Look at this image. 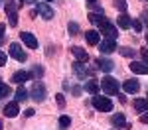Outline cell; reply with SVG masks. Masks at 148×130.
<instances>
[{
	"instance_id": "32",
	"label": "cell",
	"mask_w": 148,
	"mask_h": 130,
	"mask_svg": "<svg viewBox=\"0 0 148 130\" xmlns=\"http://www.w3.org/2000/svg\"><path fill=\"white\" fill-rule=\"evenodd\" d=\"M140 122H142V124H148V110L140 114Z\"/></svg>"
},
{
	"instance_id": "28",
	"label": "cell",
	"mask_w": 148,
	"mask_h": 130,
	"mask_svg": "<svg viewBox=\"0 0 148 130\" xmlns=\"http://www.w3.org/2000/svg\"><path fill=\"white\" fill-rule=\"evenodd\" d=\"M69 124H71V118H69V116H65V114L59 116V126H61V128H67Z\"/></svg>"
},
{
	"instance_id": "8",
	"label": "cell",
	"mask_w": 148,
	"mask_h": 130,
	"mask_svg": "<svg viewBox=\"0 0 148 130\" xmlns=\"http://www.w3.org/2000/svg\"><path fill=\"white\" fill-rule=\"evenodd\" d=\"M111 124H113V126H116V128H132V126L126 122V118H125V114H123V112L113 114V116H111Z\"/></svg>"
},
{
	"instance_id": "2",
	"label": "cell",
	"mask_w": 148,
	"mask_h": 130,
	"mask_svg": "<svg viewBox=\"0 0 148 130\" xmlns=\"http://www.w3.org/2000/svg\"><path fill=\"white\" fill-rule=\"evenodd\" d=\"M101 89L107 95H116V93H119V83H116L114 77L107 75V77H103V79H101Z\"/></svg>"
},
{
	"instance_id": "16",
	"label": "cell",
	"mask_w": 148,
	"mask_h": 130,
	"mask_svg": "<svg viewBox=\"0 0 148 130\" xmlns=\"http://www.w3.org/2000/svg\"><path fill=\"white\" fill-rule=\"evenodd\" d=\"M123 89H125V93L134 95V93H138L140 85H138V81H136V79H128V81H125V83H123Z\"/></svg>"
},
{
	"instance_id": "23",
	"label": "cell",
	"mask_w": 148,
	"mask_h": 130,
	"mask_svg": "<svg viewBox=\"0 0 148 130\" xmlns=\"http://www.w3.org/2000/svg\"><path fill=\"white\" fill-rule=\"evenodd\" d=\"M26 99H28V91L20 85V87H18V91H16V103H24Z\"/></svg>"
},
{
	"instance_id": "40",
	"label": "cell",
	"mask_w": 148,
	"mask_h": 130,
	"mask_svg": "<svg viewBox=\"0 0 148 130\" xmlns=\"http://www.w3.org/2000/svg\"><path fill=\"white\" fill-rule=\"evenodd\" d=\"M146 42H148V34H146Z\"/></svg>"
},
{
	"instance_id": "31",
	"label": "cell",
	"mask_w": 148,
	"mask_h": 130,
	"mask_svg": "<svg viewBox=\"0 0 148 130\" xmlns=\"http://www.w3.org/2000/svg\"><path fill=\"white\" fill-rule=\"evenodd\" d=\"M132 28H134L136 32H142V24L138 22V20H132Z\"/></svg>"
},
{
	"instance_id": "10",
	"label": "cell",
	"mask_w": 148,
	"mask_h": 130,
	"mask_svg": "<svg viewBox=\"0 0 148 130\" xmlns=\"http://www.w3.org/2000/svg\"><path fill=\"white\" fill-rule=\"evenodd\" d=\"M20 37H22V42L30 47V49H38V39H36L34 34H30V32H22Z\"/></svg>"
},
{
	"instance_id": "15",
	"label": "cell",
	"mask_w": 148,
	"mask_h": 130,
	"mask_svg": "<svg viewBox=\"0 0 148 130\" xmlns=\"http://www.w3.org/2000/svg\"><path fill=\"white\" fill-rule=\"evenodd\" d=\"M97 67H99L101 71H105V73H111L113 67H114V63L111 61V59H107V57H99L97 59Z\"/></svg>"
},
{
	"instance_id": "1",
	"label": "cell",
	"mask_w": 148,
	"mask_h": 130,
	"mask_svg": "<svg viewBox=\"0 0 148 130\" xmlns=\"http://www.w3.org/2000/svg\"><path fill=\"white\" fill-rule=\"evenodd\" d=\"M93 106L99 110V112H111L113 110V101L109 97H93Z\"/></svg>"
},
{
	"instance_id": "17",
	"label": "cell",
	"mask_w": 148,
	"mask_h": 130,
	"mask_svg": "<svg viewBox=\"0 0 148 130\" xmlns=\"http://www.w3.org/2000/svg\"><path fill=\"white\" fill-rule=\"evenodd\" d=\"M22 6L20 0H6V16H14L18 14V8Z\"/></svg>"
},
{
	"instance_id": "30",
	"label": "cell",
	"mask_w": 148,
	"mask_h": 130,
	"mask_svg": "<svg viewBox=\"0 0 148 130\" xmlns=\"http://www.w3.org/2000/svg\"><path fill=\"white\" fill-rule=\"evenodd\" d=\"M56 101H57V105L61 106V108L65 106V97H63V95H61V93H59V95H56Z\"/></svg>"
},
{
	"instance_id": "36",
	"label": "cell",
	"mask_w": 148,
	"mask_h": 130,
	"mask_svg": "<svg viewBox=\"0 0 148 130\" xmlns=\"http://www.w3.org/2000/svg\"><path fill=\"white\" fill-rule=\"evenodd\" d=\"M26 116H34V108H28L26 110Z\"/></svg>"
},
{
	"instance_id": "4",
	"label": "cell",
	"mask_w": 148,
	"mask_h": 130,
	"mask_svg": "<svg viewBox=\"0 0 148 130\" xmlns=\"http://www.w3.org/2000/svg\"><path fill=\"white\" fill-rule=\"evenodd\" d=\"M99 30H101V34H105V37H113V39H116V26H114L113 22H109L107 18L103 20L101 24H99Z\"/></svg>"
},
{
	"instance_id": "12",
	"label": "cell",
	"mask_w": 148,
	"mask_h": 130,
	"mask_svg": "<svg viewBox=\"0 0 148 130\" xmlns=\"http://www.w3.org/2000/svg\"><path fill=\"white\" fill-rule=\"evenodd\" d=\"M130 71L136 73V75H148V63H140V61H132L130 65Z\"/></svg>"
},
{
	"instance_id": "5",
	"label": "cell",
	"mask_w": 148,
	"mask_h": 130,
	"mask_svg": "<svg viewBox=\"0 0 148 130\" xmlns=\"http://www.w3.org/2000/svg\"><path fill=\"white\" fill-rule=\"evenodd\" d=\"M8 51H10L12 57L16 59V61H20V63L28 59V55H26V51L22 49V46H20V44H16V42H14V44H10V49H8Z\"/></svg>"
},
{
	"instance_id": "6",
	"label": "cell",
	"mask_w": 148,
	"mask_h": 130,
	"mask_svg": "<svg viewBox=\"0 0 148 130\" xmlns=\"http://www.w3.org/2000/svg\"><path fill=\"white\" fill-rule=\"evenodd\" d=\"M36 10H38V14H40L44 20H51V18H53V8H49L47 2H38Z\"/></svg>"
},
{
	"instance_id": "38",
	"label": "cell",
	"mask_w": 148,
	"mask_h": 130,
	"mask_svg": "<svg viewBox=\"0 0 148 130\" xmlns=\"http://www.w3.org/2000/svg\"><path fill=\"white\" fill-rule=\"evenodd\" d=\"M144 24H146V26H148V16H144Z\"/></svg>"
},
{
	"instance_id": "26",
	"label": "cell",
	"mask_w": 148,
	"mask_h": 130,
	"mask_svg": "<svg viewBox=\"0 0 148 130\" xmlns=\"http://www.w3.org/2000/svg\"><path fill=\"white\" fill-rule=\"evenodd\" d=\"M42 75H44V67H42V65H34V69H32V77H36V79L40 81Z\"/></svg>"
},
{
	"instance_id": "21",
	"label": "cell",
	"mask_w": 148,
	"mask_h": 130,
	"mask_svg": "<svg viewBox=\"0 0 148 130\" xmlns=\"http://www.w3.org/2000/svg\"><path fill=\"white\" fill-rule=\"evenodd\" d=\"M85 91L89 95H97L99 93V83L97 81H87L85 83Z\"/></svg>"
},
{
	"instance_id": "41",
	"label": "cell",
	"mask_w": 148,
	"mask_h": 130,
	"mask_svg": "<svg viewBox=\"0 0 148 130\" xmlns=\"http://www.w3.org/2000/svg\"><path fill=\"white\" fill-rule=\"evenodd\" d=\"M46 2H51V0H46Z\"/></svg>"
},
{
	"instance_id": "43",
	"label": "cell",
	"mask_w": 148,
	"mask_h": 130,
	"mask_svg": "<svg viewBox=\"0 0 148 130\" xmlns=\"http://www.w3.org/2000/svg\"><path fill=\"white\" fill-rule=\"evenodd\" d=\"M146 2H148V0H146Z\"/></svg>"
},
{
	"instance_id": "37",
	"label": "cell",
	"mask_w": 148,
	"mask_h": 130,
	"mask_svg": "<svg viewBox=\"0 0 148 130\" xmlns=\"http://www.w3.org/2000/svg\"><path fill=\"white\" fill-rule=\"evenodd\" d=\"M95 2H97V0H87V4H95Z\"/></svg>"
},
{
	"instance_id": "22",
	"label": "cell",
	"mask_w": 148,
	"mask_h": 130,
	"mask_svg": "<svg viewBox=\"0 0 148 130\" xmlns=\"http://www.w3.org/2000/svg\"><path fill=\"white\" fill-rule=\"evenodd\" d=\"M87 18H89V22L95 24V26H99V24L105 20V16H103V14H99V12H91V14H89Z\"/></svg>"
},
{
	"instance_id": "25",
	"label": "cell",
	"mask_w": 148,
	"mask_h": 130,
	"mask_svg": "<svg viewBox=\"0 0 148 130\" xmlns=\"http://www.w3.org/2000/svg\"><path fill=\"white\" fill-rule=\"evenodd\" d=\"M119 51H121V55H123V57H134V55H136V51H134V49H132V47H119Z\"/></svg>"
},
{
	"instance_id": "19",
	"label": "cell",
	"mask_w": 148,
	"mask_h": 130,
	"mask_svg": "<svg viewBox=\"0 0 148 130\" xmlns=\"http://www.w3.org/2000/svg\"><path fill=\"white\" fill-rule=\"evenodd\" d=\"M116 24H119V28H121V30H128V28L132 26V18H130V16H126V12H125V14H121V16L116 18Z\"/></svg>"
},
{
	"instance_id": "7",
	"label": "cell",
	"mask_w": 148,
	"mask_h": 130,
	"mask_svg": "<svg viewBox=\"0 0 148 130\" xmlns=\"http://www.w3.org/2000/svg\"><path fill=\"white\" fill-rule=\"evenodd\" d=\"M73 73H75L79 79H85V77H89L93 73V69L85 67V63H81V61H75V63H73Z\"/></svg>"
},
{
	"instance_id": "29",
	"label": "cell",
	"mask_w": 148,
	"mask_h": 130,
	"mask_svg": "<svg viewBox=\"0 0 148 130\" xmlns=\"http://www.w3.org/2000/svg\"><path fill=\"white\" fill-rule=\"evenodd\" d=\"M67 30H69V35H77V34H79V26H77L75 22H71V24H69V28H67Z\"/></svg>"
},
{
	"instance_id": "34",
	"label": "cell",
	"mask_w": 148,
	"mask_h": 130,
	"mask_svg": "<svg viewBox=\"0 0 148 130\" xmlns=\"http://www.w3.org/2000/svg\"><path fill=\"white\" fill-rule=\"evenodd\" d=\"M0 65H6V53L0 51Z\"/></svg>"
},
{
	"instance_id": "39",
	"label": "cell",
	"mask_w": 148,
	"mask_h": 130,
	"mask_svg": "<svg viewBox=\"0 0 148 130\" xmlns=\"http://www.w3.org/2000/svg\"><path fill=\"white\" fill-rule=\"evenodd\" d=\"M0 130H2V122H0Z\"/></svg>"
},
{
	"instance_id": "42",
	"label": "cell",
	"mask_w": 148,
	"mask_h": 130,
	"mask_svg": "<svg viewBox=\"0 0 148 130\" xmlns=\"http://www.w3.org/2000/svg\"><path fill=\"white\" fill-rule=\"evenodd\" d=\"M0 4H2V0H0Z\"/></svg>"
},
{
	"instance_id": "9",
	"label": "cell",
	"mask_w": 148,
	"mask_h": 130,
	"mask_svg": "<svg viewBox=\"0 0 148 130\" xmlns=\"http://www.w3.org/2000/svg\"><path fill=\"white\" fill-rule=\"evenodd\" d=\"M114 49H116V39H113V37H105L101 42V53H113Z\"/></svg>"
},
{
	"instance_id": "14",
	"label": "cell",
	"mask_w": 148,
	"mask_h": 130,
	"mask_svg": "<svg viewBox=\"0 0 148 130\" xmlns=\"http://www.w3.org/2000/svg\"><path fill=\"white\" fill-rule=\"evenodd\" d=\"M18 112H20V108H18V103L16 101L14 103H6V106H4V116L14 118V116H18Z\"/></svg>"
},
{
	"instance_id": "35",
	"label": "cell",
	"mask_w": 148,
	"mask_h": 130,
	"mask_svg": "<svg viewBox=\"0 0 148 130\" xmlns=\"http://www.w3.org/2000/svg\"><path fill=\"white\" fill-rule=\"evenodd\" d=\"M4 30H6V28H4V26H2V24H0V44H2V42H4Z\"/></svg>"
},
{
	"instance_id": "20",
	"label": "cell",
	"mask_w": 148,
	"mask_h": 130,
	"mask_svg": "<svg viewBox=\"0 0 148 130\" xmlns=\"http://www.w3.org/2000/svg\"><path fill=\"white\" fill-rule=\"evenodd\" d=\"M134 108L138 112H146L148 110V99H136L134 101Z\"/></svg>"
},
{
	"instance_id": "3",
	"label": "cell",
	"mask_w": 148,
	"mask_h": 130,
	"mask_svg": "<svg viewBox=\"0 0 148 130\" xmlns=\"http://www.w3.org/2000/svg\"><path fill=\"white\" fill-rule=\"evenodd\" d=\"M30 95H32V99H34L36 103H44V101H46V85L42 81H36Z\"/></svg>"
},
{
	"instance_id": "13",
	"label": "cell",
	"mask_w": 148,
	"mask_h": 130,
	"mask_svg": "<svg viewBox=\"0 0 148 130\" xmlns=\"http://www.w3.org/2000/svg\"><path fill=\"white\" fill-rule=\"evenodd\" d=\"M71 53H73V55H75V59H77V61H81V63H87V61H89L87 51H85L83 47H79V46H73V47H71Z\"/></svg>"
},
{
	"instance_id": "33",
	"label": "cell",
	"mask_w": 148,
	"mask_h": 130,
	"mask_svg": "<svg viewBox=\"0 0 148 130\" xmlns=\"http://www.w3.org/2000/svg\"><path fill=\"white\" fill-rule=\"evenodd\" d=\"M140 55H142V59L148 63V49H140Z\"/></svg>"
},
{
	"instance_id": "11",
	"label": "cell",
	"mask_w": 148,
	"mask_h": 130,
	"mask_svg": "<svg viewBox=\"0 0 148 130\" xmlns=\"http://www.w3.org/2000/svg\"><path fill=\"white\" fill-rule=\"evenodd\" d=\"M30 77H32V73H28V71H16V73L12 75V83L24 85L26 81H30Z\"/></svg>"
},
{
	"instance_id": "27",
	"label": "cell",
	"mask_w": 148,
	"mask_h": 130,
	"mask_svg": "<svg viewBox=\"0 0 148 130\" xmlns=\"http://www.w3.org/2000/svg\"><path fill=\"white\" fill-rule=\"evenodd\" d=\"M10 95V87L6 83H0V99H6Z\"/></svg>"
},
{
	"instance_id": "18",
	"label": "cell",
	"mask_w": 148,
	"mask_h": 130,
	"mask_svg": "<svg viewBox=\"0 0 148 130\" xmlns=\"http://www.w3.org/2000/svg\"><path fill=\"white\" fill-rule=\"evenodd\" d=\"M85 39H87L89 46H97V44L101 42V34L95 32V30H89V32H85Z\"/></svg>"
},
{
	"instance_id": "24",
	"label": "cell",
	"mask_w": 148,
	"mask_h": 130,
	"mask_svg": "<svg viewBox=\"0 0 148 130\" xmlns=\"http://www.w3.org/2000/svg\"><path fill=\"white\" fill-rule=\"evenodd\" d=\"M113 6L116 10L121 12V14H125L126 8H128V4H126V0H113Z\"/></svg>"
}]
</instances>
